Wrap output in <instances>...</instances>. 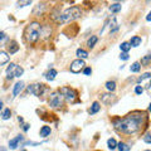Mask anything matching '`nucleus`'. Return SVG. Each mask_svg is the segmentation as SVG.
Masks as SVG:
<instances>
[{
	"mask_svg": "<svg viewBox=\"0 0 151 151\" xmlns=\"http://www.w3.org/2000/svg\"><path fill=\"white\" fill-rule=\"evenodd\" d=\"M113 127L116 131L126 135H132L140 132L142 127L147 125V115L141 111H134L126 115L125 117L113 120Z\"/></svg>",
	"mask_w": 151,
	"mask_h": 151,
	"instance_id": "1",
	"label": "nucleus"
},
{
	"mask_svg": "<svg viewBox=\"0 0 151 151\" xmlns=\"http://www.w3.org/2000/svg\"><path fill=\"white\" fill-rule=\"evenodd\" d=\"M40 23L39 22H32L27 25L25 30H24V40L28 44H34L39 39V33H40Z\"/></svg>",
	"mask_w": 151,
	"mask_h": 151,
	"instance_id": "2",
	"label": "nucleus"
},
{
	"mask_svg": "<svg viewBox=\"0 0 151 151\" xmlns=\"http://www.w3.org/2000/svg\"><path fill=\"white\" fill-rule=\"evenodd\" d=\"M82 15V9L79 6H70L68 9H65V10L59 14V17L57 18V22L60 23V24H67V23H70V22H74L76 19L81 18Z\"/></svg>",
	"mask_w": 151,
	"mask_h": 151,
	"instance_id": "3",
	"label": "nucleus"
},
{
	"mask_svg": "<svg viewBox=\"0 0 151 151\" xmlns=\"http://www.w3.org/2000/svg\"><path fill=\"white\" fill-rule=\"evenodd\" d=\"M63 101L64 98L63 96L59 93V91H55L53 93L49 94V98H48V102H49V106L53 107V108H58L63 105Z\"/></svg>",
	"mask_w": 151,
	"mask_h": 151,
	"instance_id": "4",
	"label": "nucleus"
},
{
	"mask_svg": "<svg viewBox=\"0 0 151 151\" xmlns=\"http://www.w3.org/2000/svg\"><path fill=\"white\" fill-rule=\"evenodd\" d=\"M59 93L62 94L64 100L68 101V102H74L76 98H77V96H78L77 91L73 89V88H70V87H62L59 89Z\"/></svg>",
	"mask_w": 151,
	"mask_h": 151,
	"instance_id": "5",
	"label": "nucleus"
},
{
	"mask_svg": "<svg viewBox=\"0 0 151 151\" xmlns=\"http://www.w3.org/2000/svg\"><path fill=\"white\" fill-rule=\"evenodd\" d=\"M44 91H45V86L43 83H34V84L28 86V92H30L32 94H34L37 97H40L44 93Z\"/></svg>",
	"mask_w": 151,
	"mask_h": 151,
	"instance_id": "6",
	"label": "nucleus"
},
{
	"mask_svg": "<svg viewBox=\"0 0 151 151\" xmlns=\"http://www.w3.org/2000/svg\"><path fill=\"white\" fill-rule=\"evenodd\" d=\"M84 60L83 59H76V60H73L72 63H70V67H69V69H70V72H73V73H79L81 70H83V68H84Z\"/></svg>",
	"mask_w": 151,
	"mask_h": 151,
	"instance_id": "7",
	"label": "nucleus"
},
{
	"mask_svg": "<svg viewBox=\"0 0 151 151\" xmlns=\"http://www.w3.org/2000/svg\"><path fill=\"white\" fill-rule=\"evenodd\" d=\"M101 101L103 105L111 106L116 102V96L113 93H103V94H101Z\"/></svg>",
	"mask_w": 151,
	"mask_h": 151,
	"instance_id": "8",
	"label": "nucleus"
},
{
	"mask_svg": "<svg viewBox=\"0 0 151 151\" xmlns=\"http://www.w3.org/2000/svg\"><path fill=\"white\" fill-rule=\"evenodd\" d=\"M23 140H24V137H23L22 135L15 136L14 139H12L10 141H9V147H10L12 150H15V149L18 147V146H19V144H20Z\"/></svg>",
	"mask_w": 151,
	"mask_h": 151,
	"instance_id": "9",
	"label": "nucleus"
},
{
	"mask_svg": "<svg viewBox=\"0 0 151 151\" xmlns=\"http://www.w3.org/2000/svg\"><path fill=\"white\" fill-rule=\"evenodd\" d=\"M19 50V45L15 40H9L8 42V53L10 54H14L17 53V52Z\"/></svg>",
	"mask_w": 151,
	"mask_h": 151,
	"instance_id": "10",
	"label": "nucleus"
},
{
	"mask_svg": "<svg viewBox=\"0 0 151 151\" xmlns=\"http://www.w3.org/2000/svg\"><path fill=\"white\" fill-rule=\"evenodd\" d=\"M50 34H52V28H50V25H42L40 27L39 37L42 35L43 38H49Z\"/></svg>",
	"mask_w": 151,
	"mask_h": 151,
	"instance_id": "11",
	"label": "nucleus"
},
{
	"mask_svg": "<svg viewBox=\"0 0 151 151\" xmlns=\"http://www.w3.org/2000/svg\"><path fill=\"white\" fill-rule=\"evenodd\" d=\"M18 67V64L15 63H10V65L6 68V78L8 79H12L14 78V76H15V69Z\"/></svg>",
	"mask_w": 151,
	"mask_h": 151,
	"instance_id": "12",
	"label": "nucleus"
},
{
	"mask_svg": "<svg viewBox=\"0 0 151 151\" xmlns=\"http://www.w3.org/2000/svg\"><path fill=\"white\" fill-rule=\"evenodd\" d=\"M23 89H24V83H23L22 81L17 82L15 84H14V88H13V97H17Z\"/></svg>",
	"mask_w": 151,
	"mask_h": 151,
	"instance_id": "13",
	"label": "nucleus"
},
{
	"mask_svg": "<svg viewBox=\"0 0 151 151\" xmlns=\"http://www.w3.org/2000/svg\"><path fill=\"white\" fill-rule=\"evenodd\" d=\"M9 60H10V55H9L8 52H4V50H0V65H4L6 64Z\"/></svg>",
	"mask_w": 151,
	"mask_h": 151,
	"instance_id": "14",
	"label": "nucleus"
},
{
	"mask_svg": "<svg viewBox=\"0 0 151 151\" xmlns=\"http://www.w3.org/2000/svg\"><path fill=\"white\" fill-rule=\"evenodd\" d=\"M55 76H57V70H55V69H53V68H50V69L48 70V72H47V73L44 74V77H45L47 81H54Z\"/></svg>",
	"mask_w": 151,
	"mask_h": 151,
	"instance_id": "15",
	"label": "nucleus"
},
{
	"mask_svg": "<svg viewBox=\"0 0 151 151\" xmlns=\"http://www.w3.org/2000/svg\"><path fill=\"white\" fill-rule=\"evenodd\" d=\"M141 42H142V39H141L140 37L135 35V37H132V38H131V40L129 42V43H130V45H131V47H135V48H136V47L141 45Z\"/></svg>",
	"mask_w": 151,
	"mask_h": 151,
	"instance_id": "16",
	"label": "nucleus"
},
{
	"mask_svg": "<svg viewBox=\"0 0 151 151\" xmlns=\"http://www.w3.org/2000/svg\"><path fill=\"white\" fill-rule=\"evenodd\" d=\"M100 110H101V105H100V103H98V102H93L88 112H89V115H94V113H97Z\"/></svg>",
	"mask_w": 151,
	"mask_h": 151,
	"instance_id": "17",
	"label": "nucleus"
},
{
	"mask_svg": "<svg viewBox=\"0 0 151 151\" xmlns=\"http://www.w3.org/2000/svg\"><path fill=\"white\" fill-rule=\"evenodd\" d=\"M50 132H52V130H50V127L49 126H43L40 129V137H48V136L50 135Z\"/></svg>",
	"mask_w": 151,
	"mask_h": 151,
	"instance_id": "18",
	"label": "nucleus"
},
{
	"mask_svg": "<svg viewBox=\"0 0 151 151\" xmlns=\"http://www.w3.org/2000/svg\"><path fill=\"white\" fill-rule=\"evenodd\" d=\"M77 57L79 59H86L87 57H88V52H86L84 49H77Z\"/></svg>",
	"mask_w": 151,
	"mask_h": 151,
	"instance_id": "19",
	"label": "nucleus"
},
{
	"mask_svg": "<svg viewBox=\"0 0 151 151\" xmlns=\"http://www.w3.org/2000/svg\"><path fill=\"white\" fill-rule=\"evenodd\" d=\"M97 40H98V38H97L96 35H92V37L89 38V39H88V42H87V45H88V48H93V47L96 45Z\"/></svg>",
	"mask_w": 151,
	"mask_h": 151,
	"instance_id": "20",
	"label": "nucleus"
},
{
	"mask_svg": "<svg viewBox=\"0 0 151 151\" xmlns=\"http://www.w3.org/2000/svg\"><path fill=\"white\" fill-rule=\"evenodd\" d=\"M32 4V0H18L17 3V6L18 8H24V6H28Z\"/></svg>",
	"mask_w": 151,
	"mask_h": 151,
	"instance_id": "21",
	"label": "nucleus"
},
{
	"mask_svg": "<svg viewBox=\"0 0 151 151\" xmlns=\"http://www.w3.org/2000/svg\"><path fill=\"white\" fill-rule=\"evenodd\" d=\"M120 49H121L122 52H125V53H129V50L131 49V45H130L129 42H124V43H121Z\"/></svg>",
	"mask_w": 151,
	"mask_h": 151,
	"instance_id": "22",
	"label": "nucleus"
},
{
	"mask_svg": "<svg viewBox=\"0 0 151 151\" xmlns=\"http://www.w3.org/2000/svg\"><path fill=\"white\" fill-rule=\"evenodd\" d=\"M12 117V111H10V108H5V110L3 111L1 113V119L3 120H9Z\"/></svg>",
	"mask_w": 151,
	"mask_h": 151,
	"instance_id": "23",
	"label": "nucleus"
},
{
	"mask_svg": "<svg viewBox=\"0 0 151 151\" xmlns=\"http://www.w3.org/2000/svg\"><path fill=\"white\" fill-rule=\"evenodd\" d=\"M121 4L120 3H116V4H112V5L110 6V12L111 13H119L121 10Z\"/></svg>",
	"mask_w": 151,
	"mask_h": 151,
	"instance_id": "24",
	"label": "nucleus"
},
{
	"mask_svg": "<svg viewBox=\"0 0 151 151\" xmlns=\"http://www.w3.org/2000/svg\"><path fill=\"white\" fill-rule=\"evenodd\" d=\"M140 69H141V64H140V62H135V63L130 67V70H131V72H134V73L140 72Z\"/></svg>",
	"mask_w": 151,
	"mask_h": 151,
	"instance_id": "25",
	"label": "nucleus"
},
{
	"mask_svg": "<svg viewBox=\"0 0 151 151\" xmlns=\"http://www.w3.org/2000/svg\"><path fill=\"white\" fill-rule=\"evenodd\" d=\"M106 88L110 92H113L116 89V82L115 81H108V82H106Z\"/></svg>",
	"mask_w": 151,
	"mask_h": 151,
	"instance_id": "26",
	"label": "nucleus"
},
{
	"mask_svg": "<svg viewBox=\"0 0 151 151\" xmlns=\"http://www.w3.org/2000/svg\"><path fill=\"white\" fill-rule=\"evenodd\" d=\"M107 145H108V149L110 150H115L117 147V141L115 139H108Z\"/></svg>",
	"mask_w": 151,
	"mask_h": 151,
	"instance_id": "27",
	"label": "nucleus"
},
{
	"mask_svg": "<svg viewBox=\"0 0 151 151\" xmlns=\"http://www.w3.org/2000/svg\"><path fill=\"white\" fill-rule=\"evenodd\" d=\"M151 62V54H146L142 59H141V65H149Z\"/></svg>",
	"mask_w": 151,
	"mask_h": 151,
	"instance_id": "28",
	"label": "nucleus"
},
{
	"mask_svg": "<svg viewBox=\"0 0 151 151\" xmlns=\"http://www.w3.org/2000/svg\"><path fill=\"white\" fill-rule=\"evenodd\" d=\"M117 149H119V151H130V146L125 142H120L117 144Z\"/></svg>",
	"mask_w": 151,
	"mask_h": 151,
	"instance_id": "29",
	"label": "nucleus"
},
{
	"mask_svg": "<svg viewBox=\"0 0 151 151\" xmlns=\"http://www.w3.org/2000/svg\"><path fill=\"white\" fill-rule=\"evenodd\" d=\"M40 10V14H43L44 13V10H45V5L44 4H38L37 5V8L34 9V12H33V14H34V15H37V13Z\"/></svg>",
	"mask_w": 151,
	"mask_h": 151,
	"instance_id": "30",
	"label": "nucleus"
},
{
	"mask_svg": "<svg viewBox=\"0 0 151 151\" xmlns=\"http://www.w3.org/2000/svg\"><path fill=\"white\" fill-rule=\"evenodd\" d=\"M150 77H151V73H150V72H146V73H144V74L141 76V77H140V78L137 79V82L140 83V82H142L144 79H149Z\"/></svg>",
	"mask_w": 151,
	"mask_h": 151,
	"instance_id": "31",
	"label": "nucleus"
},
{
	"mask_svg": "<svg viewBox=\"0 0 151 151\" xmlns=\"http://www.w3.org/2000/svg\"><path fill=\"white\" fill-rule=\"evenodd\" d=\"M24 73V69H23V67H20V65H18L17 69H15V76L14 77H20V76Z\"/></svg>",
	"mask_w": 151,
	"mask_h": 151,
	"instance_id": "32",
	"label": "nucleus"
},
{
	"mask_svg": "<svg viewBox=\"0 0 151 151\" xmlns=\"http://www.w3.org/2000/svg\"><path fill=\"white\" fill-rule=\"evenodd\" d=\"M4 40H8V37L4 32H0V44H3Z\"/></svg>",
	"mask_w": 151,
	"mask_h": 151,
	"instance_id": "33",
	"label": "nucleus"
},
{
	"mask_svg": "<svg viewBox=\"0 0 151 151\" xmlns=\"http://www.w3.org/2000/svg\"><path fill=\"white\" fill-rule=\"evenodd\" d=\"M135 93L136 94H142L144 93V88L141 87V86H136L135 87Z\"/></svg>",
	"mask_w": 151,
	"mask_h": 151,
	"instance_id": "34",
	"label": "nucleus"
},
{
	"mask_svg": "<svg viewBox=\"0 0 151 151\" xmlns=\"http://www.w3.org/2000/svg\"><path fill=\"white\" fill-rule=\"evenodd\" d=\"M83 73L86 74V76H91V74H92L91 67H84V68H83Z\"/></svg>",
	"mask_w": 151,
	"mask_h": 151,
	"instance_id": "35",
	"label": "nucleus"
},
{
	"mask_svg": "<svg viewBox=\"0 0 151 151\" xmlns=\"http://www.w3.org/2000/svg\"><path fill=\"white\" fill-rule=\"evenodd\" d=\"M144 141L146 144H151V135L150 134H146L145 137H144Z\"/></svg>",
	"mask_w": 151,
	"mask_h": 151,
	"instance_id": "36",
	"label": "nucleus"
},
{
	"mask_svg": "<svg viewBox=\"0 0 151 151\" xmlns=\"http://www.w3.org/2000/svg\"><path fill=\"white\" fill-rule=\"evenodd\" d=\"M120 58L122 60H127V59H129V53H125V52H122V53L120 54Z\"/></svg>",
	"mask_w": 151,
	"mask_h": 151,
	"instance_id": "37",
	"label": "nucleus"
},
{
	"mask_svg": "<svg viewBox=\"0 0 151 151\" xmlns=\"http://www.w3.org/2000/svg\"><path fill=\"white\" fill-rule=\"evenodd\" d=\"M29 127H30L29 124H24V126H23V130H24V131H28V130H29Z\"/></svg>",
	"mask_w": 151,
	"mask_h": 151,
	"instance_id": "38",
	"label": "nucleus"
},
{
	"mask_svg": "<svg viewBox=\"0 0 151 151\" xmlns=\"http://www.w3.org/2000/svg\"><path fill=\"white\" fill-rule=\"evenodd\" d=\"M146 20H147V22L151 20V14H147V17H146Z\"/></svg>",
	"mask_w": 151,
	"mask_h": 151,
	"instance_id": "39",
	"label": "nucleus"
},
{
	"mask_svg": "<svg viewBox=\"0 0 151 151\" xmlns=\"http://www.w3.org/2000/svg\"><path fill=\"white\" fill-rule=\"evenodd\" d=\"M1 107H3V101L0 100V110H1Z\"/></svg>",
	"mask_w": 151,
	"mask_h": 151,
	"instance_id": "40",
	"label": "nucleus"
},
{
	"mask_svg": "<svg viewBox=\"0 0 151 151\" xmlns=\"http://www.w3.org/2000/svg\"><path fill=\"white\" fill-rule=\"evenodd\" d=\"M0 151H5V149H4V147H1V146H0Z\"/></svg>",
	"mask_w": 151,
	"mask_h": 151,
	"instance_id": "41",
	"label": "nucleus"
},
{
	"mask_svg": "<svg viewBox=\"0 0 151 151\" xmlns=\"http://www.w3.org/2000/svg\"><path fill=\"white\" fill-rule=\"evenodd\" d=\"M146 3H147V4H149V3H150V0H146Z\"/></svg>",
	"mask_w": 151,
	"mask_h": 151,
	"instance_id": "42",
	"label": "nucleus"
},
{
	"mask_svg": "<svg viewBox=\"0 0 151 151\" xmlns=\"http://www.w3.org/2000/svg\"><path fill=\"white\" fill-rule=\"evenodd\" d=\"M22 151H27V150H22Z\"/></svg>",
	"mask_w": 151,
	"mask_h": 151,
	"instance_id": "43",
	"label": "nucleus"
},
{
	"mask_svg": "<svg viewBox=\"0 0 151 151\" xmlns=\"http://www.w3.org/2000/svg\"><path fill=\"white\" fill-rule=\"evenodd\" d=\"M146 151H150V150H146Z\"/></svg>",
	"mask_w": 151,
	"mask_h": 151,
	"instance_id": "44",
	"label": "nucleus"
}]
</instances>
